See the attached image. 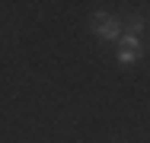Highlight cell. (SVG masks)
I'll use <instances>...</instances> for the list:
<instances>
[{
  "label": "cell",
  "mask_w": 150,
  "mask_h": 143,
  "mask_svg": "<svg viewBox=\"0 0 150 143\" xmlns=\"http://www.w3.org/2000/svg\"><path fill=\"white\" fill-rule=\"evenodd\" d=\"M93 32L112 41V38H121V22L115 16H109V13H96L93 16Z\"/></svg>",
  "instance_id": "cell-1"
},
{
  "label": "cell",
  "mask_w": 150,
  "mask_h": 143,
  "mask_svg": "<svg viewBox=\"0 0 150 143\" xmlns=\"http://www.w3.org/2000/svg\"><path fill=\"white\" fill-rule=\"evenodd\" d=\"M137 57H141V41L134 35H125L121 38V51H118V64L121 67H131Z\"/></svg>",
  "instance_id": "cell-2"
},
{
  "label": "cell",
  "mask_w": 150,
  "mask_h": 143,
  "mask_svg": "<svg viewBox=\"0 0 150 143\" xmlns=\"http://www.w3.org/2000/svg\"><path fill=\"white\" fill-rule=\"evenodd\" d=\"M141 29H144V19H141V16H134V19L128 22V35H134V38H137V32H141Z\"/></svg>",
  "instance_id": "cell-3"
}]
</instances>
